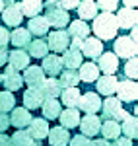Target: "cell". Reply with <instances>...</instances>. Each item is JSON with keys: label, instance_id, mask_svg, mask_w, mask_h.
Wrapping results in <instances>:
<instances>
[{"label": "cell", "instance_id": "6da1fadb", "mask_svg": "<svg viewBox=\"0 0 138 146\" xmlns=\"http://www.w3.org/2000/svg\"><path fill=\"white\" fill-rule=\"evenodd\" d=\"M117 29H119V25H117V20L113 14H97L95 18H93V31H95V39H103V41H109V39H115L117 35Z\"/></svg>", "mask_w": 138, "mask_h": 146}, {"label": "cell", "instance_id": "7a4b0ae2", "mask_svg": "<svg viewBox=\"0 0 138 146\" xmlns=\"http://www.w3.org/2000/svg\"><path fill=\"white\" fill-rule=\"evenodd\" d=\"M113 55L119 58H134L136 56V41L130 39L128 35H121L119 39H115V53Z\"/></svg>", "mask_w": 138, "mask_h": 146}, {"label": "cell", "instance_id": "3957f363", "mask_svg": "<svg viewBox=\"0 0 138 146\" xmlns=\"http://www.w3.org/2000/svg\"><path fill=\"white\" fill-rule=\"evenodd\" d=\"M47 39H49L47 41V47L51 51H55V53H64L70 45V37L64 29H55L53 33H49Z\"/></svg>", "mask_w": 138, "mask_h": 146}, {"label": "cell", "instance_id": "277c9868", "mask_svg": "<svg viewBox=\"0 0 138 146\" xmlns=\"http://www.w3.org/2000/svg\"><path fill=\"white\" fill-rule=\"evenodd\" d=\"M117 100L121 101H127V103H132V101H136L138 98V88H136V82H132V80H123V82H117Z\"/></svg>", "mask_w": 138, "mask_h": 146}, {"label": "cell", "instance_id": "5b68a950", "mask_svg": "<svg viewBox=\"0 0 138 146\" xmlns=\"http://www.w3.org/2000/svg\"><path fill=\"white\" fill-rule=\"evenodd\" d=\"M43 18L47 20L49 27L53 25V27H57V29H62L64 25H68V23H70L68 12L60 10L58 6H55V8H49V10H47V16H43Z\"/></svg>", "mask_w": 138, "mask_h": 146}, {"label": "cell", "instance_id": "8992f818", "mask_svg": "<svg viewBox=\"0 0 138 146\" xmlns=\"http://www.w3.org/2000/svg\"><path fill=\"white\" fill-rule=\"evenodd\" d=\"M78 127H80L82 135L86 136V138H92V136L99 135V127H101V119L97 117V115H86V117H82L80 123H78Z\"/></svg>", "mask_w": 138, "mask_h": 146}, {"label": "cell", "instance_id": "52a82bcc", "mask_svg": "<svg viewBox=\"0 0 138 146\" xmlns=\"http://www.w3.org/2000/svg\"><path fill=\"white\" fill-rule=\"evenodd\" d=\"M78 107H80L86 115H95V111H99V109H101V100H99V96H97V94L88 92V94L80 96Z\"/></svg>", "mask_w": 138, "mask_h": 146}, {"label": "cell", "instance_id": "ba28073f", "mask_svg": "<svg viewBox=\"0 0 138 146\" xmlns=\"http://www.w3.org/2000/svg\"><path fill=\"white\" fill-rule=\"evenodd\" d=\"M27 135L31 136V140L35 142H41L43 138H47L49 135V123L45 119H31V123L27 125Z\"/></svg>", "mask_w": 138, "mask_h": 146}, {"label": "cell", "instance_id": "9c48e42d", "mask_svg": "<svg viewBox=\"0 0 138 146\" xmlns=\"http://www.w3.org/2000/svg\"><path fill=\"white\" fill-rule=\"evenodd\" d=\"M80 53H82V56L86 55L88 58H99L101 53H103V43H101L99 39H95V37H88V39H84V43H82Z\"/></svg>", "mask_w": 138, "mask_h": 146}, {"label": "cell", "instance_id": "30bf717a", "mask_svg": "<svg viewBox=\"0 0 138 146\" xmlns=\"http://www.w3.org/2000/svg\"><path fill=\"white\" fill-rule=\"evenodd\" d=\"M31 113L27 111L25 107H14L12 109V115H10V125L12 127H16V129H20L23 131V127L27 129V125L31 123Z\"/></svg>", "mask_w": 138, "mask_h": 146}, {"label": "cell", "instance_id": "8fae6325", "mask_svg": "<svg viewBox=\"0 0 138 146\" xmlns=\"http://www.w3.org/2000/svg\"><path fill=\"white\" fill-rule=\"evenodd\" d=\"M119 68V58H117L113 53H101L99 56V62H97V70L101 72L103 70L105 76H113Z\"/></svg>", "mask_w": 138, "mask_h": 146}, {"label": "cell", "instance_id": "7c38bea8", "mask_svg": "<svg viewBox=\"0 0 138 146\" xmlns=\"http://www.w3.org/2000/svg\"><path fill=\"white\" fill-rule=\"evenodd\" d=\"M41 70H43V74H49L51 78H55L57 74H60V72L64 70L60 56L58 55H47L45 58H43V66H41Z\"/></svg>", "mask_w": 138, "mask_h": 146}, {"label": "cell", "instance_id": "4fadbf2b", "mask_svg": "<svg viewBox=\"0 0 138 146\" xmlns=\"http://www.w3.org/2000/svg\"><path fill=\"white\" fill-rule=\"evenodd\" d=\"M39 92H41L43 100H57L60 96V92H62V88H60L57 78H45L43 84L39 86Z\"/></svg>", "mask_w": 138, "mask_h": 146}, {"label": "cell", "instance_id": "5bb4252c", "mask_svg": "<svg viewBox=\"0 0 138 146\" xmlns=\"http://www.w3.org/2000/svg\"><path fill=\"white\" fill-rule=\"evenodd\" d=\"M22 84H23V80H22V74L20 72H16L14 68H6V72L2 74V86H6V92H16V90H20L22 88Z\"/></svg>", "mask_w": 138, "mask_h": 146}, {"label": "cell", "instance_id": "9a60e30c", "mask_svg": "<svg viewBox=\"0 0 138 146\" xmlns=\"http://www.w3.org/2000/svg\"><path fill=\"white\" fill-rule=\"evenodd\" d=\"M6 6H8V8L2 10V20H4V23H6V25H12V27H18V25L22 23V20H23V16H22V12H20V8H18V4L8 2Z\"/></svg>", "mask_w": 138, "mask_h": 146}, {"label": "cell", "instance_id": "2e32d148", "mask_svg": "<svg viewBox=\"0 0 138 146\" xmlns=\"http://www.w3.org/2000/svg\"><path fill=\"white\" fill-rule=\"evenodd\" d=\"M22 80H25V84L29 86V88H39L41 84H43V80H45V74H43V70L41 66H27L25 68V72H23Z\"/></svg>", "mask_w": 138, "mask_h": 146}, {"label": "cell", "instance_id": "e0dca14e", "mask_svg": "<svg viewBox=\"0 0 138 146\" xmlns=\"http://www.w3.org/2000/svg\"><path fill=\"white\" fill-rule=\"evenodd\" d=\"M43 96H41V92L39 88L35 90V88H27V90L23 92V107L29 111V109H37V107H41L43 105Z\"/></svg>", "mask_w": 138, "mask_h": 146}, {"label": "cell", "instance_id": "ac0fdd59", "mask_svg": "<svg viewBox=\"0 0 138 146\" xmlns=\"http://www.w3.org/2000/svg\"><path fill=\"white\" fill-rule=\"evenodd\" d=\"M136 10H128V8H121L119 14L115 16L117 20V25L119 27H123V29H130V27H134L136 25Z\"/></svg>", "mask_w": 138, "mask_h": 146}, {"label": "cell", "instance_id": "d6986e66", "mask_svg": "<svg viewBox=\"0 0 138 146\" xmlns=\"http://www.w3.org/2000/svg\"><path fill=\"white\" fill-rule=\"evenodd\" d=\"M68 37L72 35L74 39H80V41H84V39H88L90 37V25L86 22H82V20H74V22L68 23Z\"/></svg>", "mask_w": 138, "mask_h": 146}, {"label": "cell", "instance_id": "ffe728a7", "mask_svg": "<svg viewBox=\"0 0 138 146\" xmlns=\"http://www.w3.org/2000/svg\"><path fill=\"white\" fill-rule=\"evenodd\" d=\"M49 142L51 146H68L70 140V133L62 127H55V129H49Z\"/></svg>", "mask_w": 138, "mask_h": 146}, {"label": "cell", "instance_id": "44dd1931", "mask_svg": "<svg viewBox=\"0 0 138 146\" xmlns=\"http://www.w3.org/2000/svg\"><path fill=\"white\" fill-rule=\"evenodd\" d=\"M58 121H60V127L62 129H74V127H78L80 123V113L78 109H64V111H60L58 115Z\"/></svg>", "mask_w": 138, "mask_h": 146}, {"label": "cell", "instance_id": "7402d4cb", "mask_svg": "<svg viewBox=\"0 0 138 146\" xmlns=\"http://www.w3.org/2000/svg\"><path fill=\"white\" fill-rule=\"evenodd\" d=\"M99 133L103 135V138L109 142V140H117L119 136H121V125L113 121V119H109V121H103L101 127H99Z\"/></svg>", "mask_w": 138, "mask_h": 146}, {"label": "cell", "instance_id": "603a6c76", "mask_svg": "<svg viewBox=\"0 0 138 146\" xmlns=\"http://www.w3.org/2000/svg\"><path fill=\"white\" fill-rule=\"evenodd\" d=\"M8 58H10V68H14L16 72L18 70H25L29 66V56L25 55V51H10L8 53Z\"/></svg>", "mask_w": 138, "mask_h": 146}, {"label": "cell", "instance_id": "cb8c5ba5", "mask_svg": "<svg viewBox=\"0 0 138 146\" xmlns=\"http://www.w3.org/2000/svg\"><path fill=\"white\" fill-rule=\"evenodd\" d=\"M27 31H29V35L43 37V35H47V31H49V23H47V20L43 16H35V18H31L29 23H27Z\"/></svg>", "mask_w": 138, "mask_h": 146}, {"label": "cell", "instance_id": "d4e9b609", "mask_svg": "<svg viewBox=\"0 0 138 146\" xmlns=\"http://www.w3.org/2000/svg\"><path fill=\"white\" fill-rule=\"evenodd\" d=\"M95 86H97V92L103 94L107 98H113V94L117 90V78L115 76H103V78L95 80Z\"/></svg>", "mask_w": 138, "mask_h": 146}, {"label": "cell", "instance_id": "484cf974", "mask_svg": "<svg viewBox=\"0 0 138 146\" xmlns=\"http://www.w3.org/2000/svg\"><path fill=\"white\" fill-rule=\"evenodd\" d=\"M60 60H62V66H66V70H76V68L82 66V53L80 51L66 49L64 51V56Z\"/></svg>", "mask_w": 138, "mask_h": 146}, {"label": "cell", "instance_id": "4316f807", "mask_svg": "<svg viewBox=\"0 0 138 146\" xmlns=\"http://www.w3.org/2000/svg\"><path fill=\"white\" fill-rule=\"evenodd\" d=\"M80 90L78 88H66V90L60 92V100L66 105V109H76L78 107V101H80Z\"/></svg>", "mask_w": 138, "mask_h": 146}, {"label": "cell", "instance_id": "83f0119b", "mask_svg": "<svg viewBox=\"0 0 138 146\" xmlns=\"http://www.w3.org/2000/svg\"><path fill=\"white\" fill-rule=\"evenodd\" d=\"M18 8L22 12V16L25 14V16L31 20V18H35V16L41 14L43 2H39V0H25V2H20V4H18Z\"/></svg>", "mask_w": 138, "mask_h": 146}, {"label": "cell", "instance_id": "f1b7e54d", "mask_svg": "<svg viewBox=\"0 0 138 146\" xmlns=\"http://www.w3.org/2000/svg\"><path fill=\"white\" fill-rule=\"evenodd\" d=\"M47 55H49V47H47V41H43V39H33L27 45V56L45 58Z\"/></svg>", "mask_w": 138, "mask_h": 146}, {"label": "cell", "instance_id": "f546056e", "mask_svg": "<svg viewBox=\"0 0 138 146\" xmlns=\"http://www.w3.org/2000/svg\"><path fill=\"white\" fill-rule=\"evenodd\" d=\"M10 43H14L16 47H27L31 43V35L25 27H16L10 33Z\"/></svg>", "mask_w": 138, "mask_h": 146}, {"label": "cell", "instance_id": "4dcf8cb0", "mask_svg": "<svg viewBox=\"0 0 138 146\" xmlns=\"http://www.w3.org/2000/svg\"><path fill=\"white\" fill-rule=\"evenodd\" d=\"M10 146H41V142L31 140V136L27 135V131H16L10 136Z\"/></svg>", "mask_w": 138, "mask_h": 146}, {"label": "cell", "instance_id": "1f68e13d", "mask_svg": "<svg viewBox=\"0 0 138 146\" xmlns=\"http://www.w3.org/2000/svg\"><path fill=\"white\" fill-rule=\"evenodd\" d=\"M78 76H80V80H84V82H95V80L99 78L97 64H95V62H86V64H82Z\"/></svg>", "mask_w": 138, "mask_h": 146}, {"label": "cell", "instance_id": "d6a6232c", "mask_svg": "<svg viewBox=\"0 0 138 146\" xmlns=\"http://www.w3.org/2000/svg\"><path fill=\"white\" fill-rule=\"evenodd\" d=\"M41 109H43V117L47 119H58V115H60V101L57 100H45L43 101V105H41Z\"/></svg>", "mask_w": 138, "mask_h": 146}, {"label": "cell", "instance_id": "836d02e7", "mask_svg": "<svg viewBox=\"0 0 138 146\" xmlns=\"http://www.w3.org/2000/svg\"><path fill=\"white\" fill-rule=\"evenodd\" d=\"M78 16H80V20H93L95 16H97V6H95V2L92 0H86V2H80L78 4Z\"/></svg>", "mask_w": 138, "mask_h": 146}, {"label": "cell", "instance_id": "e575fe53", "mask_svg": "<svg viewBox=\"0 0 138 146\" xmlns=\"http://www.w3.org/2000/svg\"><path fill=\"white\" fill-rule=\"evenodd\" d=\"M78 82H80V76H78L76 70H62V72H60L58 84H60L62 90H66V88H76Z\"/></svg>", "mask_w": 138, "mask_h": 146}, {"label": "cell", "instance_id": "d590c367", "mask_svg": "<svg viewBox=\"0 0 138 146\" xmlns=\"http://www.w3.org/2000/svg\"><path fill=\"white\" fill-rule=\"evenodd\" d=\"M121 133H125V138H128V140L136 138L138 136V121H136V117H130V115H128L127 119L123 121V125H121Z\"/></svg>", "mask_w": 138, "mask_h": 146}, {"label": "cell", "instance_id": "8d00e7d4", "mask_svg": "<svg viewBox=\"0 0 138 146\" xmlns=\"http://www.w3.org/2000/svg\"><path fill=\"white\" fill-rule=\"evenodd\" d=\"M121 109H123V107H121V101L117 100V98H107V100L103 101V117L107 121L113 119Z\"/></svg>", "mask_w": 138, "mask_h": 146}, {"label": "cell", "instance_id": "74e56055", "mask_svg": "<svg viewBox=\"0 0 138 146\" xmlns=\"http://www.w3.org/2000/svg\"><path fill=\"white\" fill-rule=\"evenodd\" d=\"M16 107V98L10 92H0V113H8Z\"/></svg>", "mask_w": 138, "mask_h": 146}, {"label": "cell", "instance_id": "f35d334b", "mask_svg": "<svg viewBox=\"0 0 138 146\" xmlns=\"http://www.w3.org/2000/svg\"><path fill=\"white\" fill-rule=\"evenodd\" d=\"M125 76L136 80V76H138V60H136V56L127 60V64H125Z\"/></svg>", "mask_w": 138, "mask_h": 146}, {"label": "cell", "instance_id": "ab89813d", "mask_svg": "<svg viewBox=\"0 0 138 146\" xmlns=\"http://www.w3.org/2000/svg\"><path fill=\"white\" fill-rule=\"evenodd\" d=\"M97 10H103L105 14H113V10H117V4L115 0H101V2H95Z\"/></svg>", "mask_w": 138, "mask_h": 146}, {"label": "cell", "instance_id": "60d3db41", "mask_svg": "<svg viewBox=\"0 0 138 146\" xmlns=\"http://www.w3.org/2000/svg\"><path fill=\"white\" fill-rule=\"evenodd\" d=\"M90 144H92V140L86 138L84 135H76L68 140V146H90Z\"/></svg>", "mask_w": 138, "mask_h": 146}, {"label": "cell", "instance_id": "b9f144b4", "mask_svg": "<svg viewBox=\"0 0 138 146\" xmlns=\"http://www.w3.org/2000/svg\"><path fill=\"white\" fill-rule=\"evenodd\" d=\"M8 43H10V31L4 25H0V47H6Z\"/></svg>", "mask_w": 138, "mask_h": 146}, {"label": "cell", "instance_id": "7bdbcfd3", "mask_svg": "<svg viewBox=\"0 0 138 146\" xmlns=\"http://www.w3.org/2000/svg\"><path fill=\"white\" fill-rule=\"evenodd\" d=\"M8 127H10V117L6 113H0V133L8 131Z\"/></svg>", "mask_w": 138, "mask_h": 146}, {"label": "cell", "instance_id": "ee69618b", "mask_svg": "<svg viewBox=\"0 0 138 146\" xmlns=\"http://www.w3.org/2000/svg\"><path fill=\"white\" fill-rule=\"evenodd\" d=\"M111 146H132V140H128V138H125V136H119Z\"/></svg>", "mask_w": 138, "mask_h": 146}, {"label": "cell", "instance_id": "f6af8a7d", "mask_svg": "<svg viewBox=\"0 0 138 146\" xmlns=\"http://www.w3.org/2000/svg\"><path fill=\"white\" fill-rule=\"evenodd\" d=\"M128 115H130L128 111H125V109H121V111H119V113L115 115V117H113V121H117V123H119V121H125V119H127Z\"/></svg>", "mask_w": 138, "mask_h": 146}, {"label": "cell", "instance_id": "bcb514c9", "mask_svg": "<svg viewBox=\"0 0 138 146\" xmlns=\"http://www.w3.org/2000/svg\"><path fill=\"white\" fill-rule=\"evenodd\" d=\"M90 146H111V142H107L105 138H95V140H92Z\"/></svg>", "mask_w": 138, "mask_h": 146}, {"label": "cell", "instance_id": "7dc6e473", "mask_svg": "<svg viewBox=\"0 0 138 146\" xmlns=\"http://www.w3.org/2000/svg\"><path fill=\"white\" fill-rule=\"evenodd\" d=\"M6 60H8V51H6V47H0V66H2Z\"/></svg>", "mask_w": 138, "mask_h": 146}, {"label": "cell", "instance_id": "c3c4849f", "mask_svg": "<svg viewBox=\"0 0 138 146\" xmlns=\"http://www.w3.org/2000/svg\"><path fill=\"white\" fill-rule=\"evenodd\" d=\"M0 146H10V136L0 133Z\"/></svg>", "mask_w": 138, "mask_h": 146}, {"label": "cell", "instance_id": "681fc988", "mask_svg": "<svg viewBox=\"0 0 138 146\" xmlns=\"http://www.w3.org/2000/svg\"><path fill=\"white\" fill-rule=\"evenodd\" d=\"M82 43H84V41H80V39H72V47H70V49H72V51H80Z\"/></svg>", "mask_w": 138, "mask_h": 146}, {"label": "cell", "instance_id": "f907efd6", "mask_svg": "<svg viewBox=\"0 0 138 146\" xmlns=\"http://www.w3.org/2000/svg\"><path fill=\"white\" fill-rule=\"evenodd\" d=\"M125 6H127L128 10H134V8H136V0H127Z\"/></svg>", "mask_w": 138, "mask_h": 146}, {"label": "cell", "instance_id": "816d5d0a", "mask_svg": "<svg viewBox=\"0 0 138 146\" xmlns=\"http://www.w3.org/2000/svg\"><path fill=\"white\" fill-rule=\"evenodd\" d=\"M136 35H138V29H136V25H134V27H130V39L136 41Z\"/></svg>", "mask_w": 138, "mask_h": 146}, {"label": "cell", "instance_id": "f5cc1de1", "mask_svg": "<svg viewBox=\"0 0 138 146\" xmlns=\"http://www.w3.org/2000/svg\"><path fill=\"white\" fill-rule=\"evenodd\" d=\"M4 6H6V4H4V2H0V14H2V10H4Z\"/></svg>", "mask_w": 138, "mask_h": 146}, {"label": "cell", "instance_id": "db71d44e", "mask_svg": "<svg viewBox=\"0 0 138 146\" xmlns=\"http://www.w3.org/2000/svg\"><path fill=\"white\" fill-rule=\"evenodd\" d=\"M0 84H2V74H0Z\"/></svg>", "mask_w": 138, "mask_h": 146}]
</instances>
